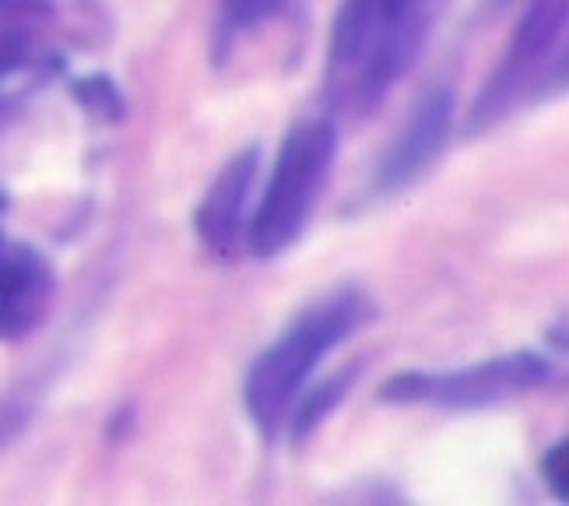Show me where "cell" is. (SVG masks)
<instances>
[{
    "label": "cell",
    "instance_id": "1",
    "mask_svg": "<svg viewBox=\"0 0 569 506\" xmlns=\"http://www.w3.org/2000/svg\"><path fill=\"white\" fill-rule=\"evenodd\" d=\"M443 0H341L327 96L345 117L369 120L426 53Z\"/></svg>",
    "mask_w": 569,
    "mask_h": 506
},
{
    "label": "cell",
    "instance_id": "2",
    "mask_svg": "<svg viewBox=\"0 0 569 506\" xmlns=\"http://www.w3.org/2000/svg\"><path fill=\"white\" fill-rule=\"evenodd\" d=\"M373 317H377V302L362 289H356V285H341L331 296L306 306V310L260 351L243 384V401L260 436L274 439L284 429V419H289L296 398L306 390V384H310L317 366L331 356L338 345L359 335Z\"/></svg>",
    "mask_w": 569,
    "mask_h": 506
},
{
    "label": "cell",
    "instance_id": "3",
    "mask_svg": "<svg viewBox=\"0 0 569 506\" xmlns=\"http://www.w3.org/2000/svg\"><path fill=\"white\" fill-rule=\"evenodd\" d=\"M338 148L341 135L335 117L313 113L292 123L274 156L271 180L250 215L247 250L257 260H274L302 239L327 183H331Z\"/></svg>",
    "mask_w": 569,
    "mask_h": 506
},
{
    "label": "cell",
    "instance_id": "4",
    "mask_svg": "<svg viewBox=\"0 0 569 506\" xmlns=\"http://www.w3.org/2000/svg\"><path fill=\"white\" fill-rule=\"evenodd\" d=\"M566 39H569V0H531L520 26L502 53L499 68L478 92L468 130H486L510 120L520 109H531L566 88Z\"/></svg>",
    "mask_w": 569,
    "mask_h": 506
},
{
    "label": "cell",
    "instance_id": "5",
    "mask_svg": "<svg viewBox=\"0 0 569 506\" xmlns=\"http://www.w3.org/2000/svg\"><path fill=\"white\" fill-rule=\"evenodd\" d=\"M556 380L552 359L538 351H507L461 369L429 373V369H408L390 377L380 390L383 405H436L447 411H481L507 405L523 394H535Z\"/></svg>",
    "mask_w": 569,
    "mask_h": 506
},
{
    "label": "cell",
    "instance_id": "6",
    "mask_svg": "<svg viewBox=\"0 0 569 506\" xmlns=\"http://www.w3.org/2000/svg\"><path fill=\"white\" fill-rule=\"evenodd\" d=\"M453 120H457V92L450 85H432L419 99V106H415V113L405 120V127L398 130V138L387 148V156L373 176L377 201L405 194L408 187L422 180L432 169V162L447 151Z\"/></svg>",
    "mask_w": 569,
    "mask_h": 506
},
{
    "label": "cell",
    "instance_id": "7",
    "mask_svg": "<svg viewBox=\"0 0 569 506\" xmlns=\"http://www.w3.org/2000/svg\"><path fill=\"white\" fill-rule=\"evenodd\" d=\"M260 166H264L260 145L236 151L193 211V232L201 239V247L218 260H236L247 250V229L253 215L250 205Z\"/></svg>",
    "mask_w": 569,
    "mask_h": 506
},
{
    "label": "cell",
    "instance_id": "8",
    "mask_svg": "<svg viewBox=\"0 0 569 506\" xmlns=\"http://www.w3.org/2000/svg\"><path fill=\"white\" fill-rule=\"evenodd\" d=\"M57 296L53 264L0 232V338L21 341L47 320Z\"/></svg>",
    "mask_w": 569,
    "mask_h": 506
},
{
    "label": "cell",
    "instance_id": "9",
    "mask_svg": "<svg viewBox=\"0 0 569 506\" xmlns=\"http://www.w3.org/2000/svg\"><path fill=\"white\" fill-rule=\"evenodd\" d=\"M359 373H362V366H348V369L335 373V377H327L323 384H317L313 390L299 394L289 419H284V429H289V439L296 447H302L306 439H313L317 429L341 408L348 390H352V384L359 380Z\"/></svg>",
    "mask_w": 569,
    "mask_h": 506
},
{
    "label": "cell",
    "instance_id": "10",
    "mask_svg": "<svg viewBox=\"0 0 569 506\" xmlns=\"http://www.w3.org/2000/svg\"><path fill=\"white\" fill-rule=\"evenodd\" d=\"M39 26H21V21H0V92L18 75H50L60 63L39 50Z\"/></svg>",
    "mask_w": 569,
    "mask_h": 506
},
{
    "label": "cell",
    "instance_id": "11",
    "mask_svg": "<svg viewBox=\"0 0 569 506\" xmlns=\"http://www.w3.org/2000/svg\"><path fill=\"white\" fill-rule=\"evenodd\" d=\"M71 99L99 123H123L130 113L123 88L109 75H89L71 81Z\"/></svg>",
    "mask_w": 569,
    "mask_h": 506
},
{
    "label": "cell",
    "instance_id": "12",
    "mask_svg": "<svg viewBox=\"0 0 569 506\" xmlns=\"http://www.w3.org/2000/svg\"><path fill=\"white\" fill-rule=\"evenodd\" d=\"M284 4L289 0H218V36H222V47L278 18Z\"/></svg>",
    "mask_w": 569,
    "mask_h": 506
},
{
    "label": "cell",
    "instance_id": "13",
    "mask_svg": "<svg viewBox=\"0 0 569 506\" xmlns=\"http://www.w3.org/2000/svg\"><path fill=\"white\" fill-rule=\"evenodd\" d=\"M42 401V387L39 384H21L8 394H0V454L11 444H18L26 429L36 423Z\"/></svg>",
    "mask_w": 569,
    "mask_h": 506
},
{
    "label": "cell",
    "instance_id": "14",
    "mask_svg": "<svg viewBox=\"0 0 569 506\" xmlns=\"http://www.w3.org/2000/svg\"><path fill=\"white\" fill-rule=\"evenodd\" d=\"M566 457H569V450H566V444L559 439V444H552L549 450H545L541 465H538L545 489H549L559 503L569 499V489H566Z\"/></svg>",
    "mask_w": 569,
    "mask_h": 506
},
{
    "label": "cell",
    "instance_id": "15",
    "mask_svg": "<svg viewBox=\"0 0 569 506\" xmlns=\"http://www.w3.org/2000/svg\"><path fill=\"white\" fill-rule=\"evenodd\" d=\"M109 436H113V439H120V436H127L130 429H134V408H130V405H123L117 415H113V419H109Z\"/></svg>",
    "mask_w": 569,
    "mask_h": 506
},
{
    "label": "cell",
    "instance_id": "16",
    "mask_svg": "<svg viewBox=\"0 0 569 506\" xmlns=\"http://www.w3.org/2000/svg\"><path fill=\"white\" fill-rule=\"evenodd\" d=\"M489 4H492V8H510L513 0H489Z\"/></svg>",
    "mask_w": 569,
    "mask_h": 506
},
{
    "label": "cell",
    "instance_id": "17",
    "mask_svg": "<svg viewBox=\"0 0 569 506\" xmlns=\"http://www.w3.org/2000/svg\"><path fill=\"white\" fill-rule=\"evenodd\" d=\"M8 208V201H4V194H0V211H4Z\"/></svg>",
    "mask_w": 569,
    "mask_h": 506
}]
</instances>
